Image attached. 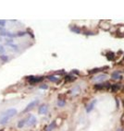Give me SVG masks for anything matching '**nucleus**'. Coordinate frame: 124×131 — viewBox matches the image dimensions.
I'll return each instance as SVG.
<instances>
[{
	"instance_id": "f3484780",
	"label": "nucleus",
	"mask_w": 124,
	"mask_h": 131,
	"mask_svg": "<svg viewBox=\"0 0 124 131\" xmlns=\"http://www.w3.org/2000/svg\"><path fill=\"white\" fill-rule=\"evenodd\" d=\"M0 59L2 60V61H8L9 60V57L7 56V55H1V56H0Z\"/></svg>"
},
{
	"instance_id": "39448f33",
	"label": "nucleus",
	"mask_w": 124,
	"mask_h": 131,
	"mask_svg": "<svg viewBox=\"0 0 124 131\" xmlns=\"http://www.w3.org/2000/svg\"><path fill=\"white\" fill-rule=\"evenodd\" d=\"M107 75H105V74H101V75H98V76L94 77V78H93V81H94V82H102V81L106 80V79H107Z\"/></svg>"
},
{
	"instance_id": "c85d7f7f",
	"label": "nucleus",
	"mask_w": 124,
	"mask_h": 131,
	"mask_svg": "<svg viewBox=\"0 0 124 131\" xmlns=\"http://www.w3.org/2000/svg\"><path fill=\"white\" fill-rule=\"evenodd\" d=\"M118 131H123V129H122V128H119V129H118Z\"/></svg>"
},
{
	"instance_id": "a211bd4d",
	"label": "nucleus",
	"mask_w": 124,
	"mask_h": 131,
	"mask_svg": "<svg viewBox=\"0 0 124 131\" xmlns=\"http://www.w3.org/2000/svg\"><path fill=\"white\" fill-rule=\"evenodd\" d=\"M103 69H105V68H98V69H92V70H90L89 72H90V73H95V72H98V71H102Z\"/></svg>"
},
{
	"instance_id": "4be33fe9",
	"label": "nucleus",
	"mask_w": 124,
	"mask_h": 131,
	"mask_svg": "<svg viewBox=\"0 0 124 131\" xmlns=\"http://www.w3.org/2000/svg\"><path fill=\"white\" fill-rule=\"evenodd\" d=\"M0 30H1V32H0V35H1V36H6V35H7L6 31H4V30H2V29H0Z\"/></svg>"
},
{
	"instance_id": "423d86ee",
	"label": "nucleus",
	"mask_w": 124,
	"mask_h": 131,
	"mask_svg": "<svg viewBox=\"0 0 124 131\" xmlns=\"http://www.w3.org/2000/svg\"><path fill=\"white\" fill-rule=\"evenodd\" d=\"M36 123V118H35V116H34V115H30L29 116V118L27 119V121H26V125L27 126H34V124Z\"/></svg>"
},
{
	"instance_id": "393cba45",
	"label": "nucleus",
	"mask_w": 124,
	"mask_h": 131,
	"mask_svg": "<svg viewBox=\"0 0 124 131\" xmlns=\"http://www.w3.org/2000/svg\"><path fill=\"white\" fill-rule=\"evenodd\" d=\"M7 35H8L9 37H15V36H16L15 34H13V33H7Z\"/></svg>"
},
{
	"instance_id": "bb28decb",
	"label": "nucleus",
	"mask_w": 124,
	"mask_h": 131,
	"mask_svg": "<svg viewBox=\"0 0 124 131\" xmlns=\"http://www.w3.org/2000/svg\"><path fill=\"white\" fill-rule=\"evenodd\" d=\"M6 41H7L8 43H12V42H13V40H12V39H7Z\"/></svg>"
},
{
	"instance_id": "ddd939ff",
	"label": "nucleus",
	"mask_w": 124,
	"mask_h": 131,
	"mask_svg": "<svg viewBox=\"0 0 124 131\" xmlns=\"http://www.w3.org/2000/svg\"><path fill=\"white\" fill-rule=\"evenodd\" d=\"M26 124V120L25 119H23V120H21L19 123H18V127H20V128H21L23 126Z\"/></svg>"
},
{
	"instance_id": "6ab92c4d",
	"label": "nucleus",
	"mask_w": 124,
	"mask_h": 131,
	"mask_svg": "<svg viewBox=\"0 0 124 131\" xmlns=\"http://www.w3.org/2000/svg\"><path fill=\"white\" fill-rule=\"evenodd\" d=\"M111 88H112V90H113V91H117V90H118L120 89V86H119V85H113Z\"/></svg>"
},
{
	"instance_id": "f8f14e48",
	"label": "nucleus",
	"mask_w": 124,
	"mask_h": 131,
	"mask_svg": "<svg viewBox=\"0 0 124 131\" xmlns=\"http://www.w3.org/2000/svg\"><path fill=\"white\" fill-rule=\"evenodd\" d=\"M79 92H80L79 87H75L74 89H72V90H71V94H73V95H76V94H78Z\"/></svg>"
},
{
	"instance_id": "2eb2a0df",
	"label": "nucleus",
	"mask_w": 124,
	"mask_h": 131,
	"mask_svg": "<svg viewBox=\"0 0 124 131\" xmlns=\"http://www.w3.org/2000/svg\"><path fill=\"white\" fill-rule=\"evenodd\" d=\"M8 122H9V118L3 116V117L1 118V120H0V124H1V125H4V124H6V123H8Z\"/></svg>"
},
{
	"instance_id": "4468645a",
	"label": "nucleus",
	"mask_w": 124,
	"mask_h": 131,
	"mask_svg": "<svg viewBox=\"0 0 124 131\" xmlns=\"http://www.w3.org/2000/svg\"><path fill=\"white\" fill-rule=\"evenodd\" d=\"M112 78L113 79H120V78H121V76L119 73H113Z\"/></svg>"
},
{
	"instance_id": "0eeeda50",
	"label": "nucleus",
	"mask_w": 124,
	"mask_h": 131,
	"mask_svg": "<svg viewBox=\"0 0 124 131\" xmlns=\"http://www.w3.org/2000/svg\"><path fill=\"white\" fill-rule=\"evenodd\" d=\"M96 102H97L96 100H94V101H92V102H91L88 105H86V112H87V113H90L91 111L94 109V105H95Z\"/></svg>"
},
{
	"instance_id": "1a4fd4ad",
	"label": "nucleus",
	"mask_w": 124,
	"mask_h": 131,
	"mask_svg": "<svg viewBox=\"0 0 124 131\" xmlns=\"http://www.w3.org/2000/svg\"><path fill=\"white\" fill-rule=\"evenodd\" d=\"M55 127H56V122H52V123L47 127L46 131H52Z\"/></svg>"
},
{
	"instance_id": "cd10ccee",
	"label": "nucleus",
	"mask_w": 124,
	"mask_h": 131,
	"mask_svg": "<svg viewBox=\"0 0 124 131\" xmlns=\"http://www.w3.org/2000/svg\"><path fill=\"white\" fill-rule=\"evenodd\" d=\"M41 89H46V88H47V86H46V85H42V86H41Z\"/></svg>"
},
{
	"instance_id": "a878e982",
	"label": "nucleus",
	"mask_w": 124,
	"mask_h": 131,
	"mask_svg": "<svg viewBox=\"0 0 124 131\" xmlns=\"http://www.w3.org/2000/svg\"><path fill=\"white\" fill-rule=\"evenodd\" d=\"M9 46H10V47H13V48H15V49H16V48H17V45H15V44H9Z\"/></svg>"
},
{
	"instance_id": "20e7f679",
	"label": "nucleus",
	"mask_w": 124,
	"mask_h": 131,
	"mask_svg": "<svg viewBox=\"0 0 124 131\" xmlns=\"http://www.w3.org/2000/svg\"><path fill=\"white\" fill-rule=\"evenodd\" d=\"M109 87H110L109 83H99V84H95L94 85V89L99 90H107Z\"/></svg>"
},
{
	"instance_id": "c756f323",
	"label": "nucleus",
	"mask_w": 124,
	"mask_h": 131,
	"mask_svg": "<svg viewBox=\"0 0 124 131\" xmlns=\"http://www.w3.org/2000/svg\"><path fill=\"white\" fill-rule=\"evenodd\" d=\"M0 42H2V39H1V37H0Z\"/></svg>"
},
{
	"instance_id": "9d476101",
	"label": "nucleus",
	"mask_w": 124,
	"mask_h": 131,
	"mask_svg": "<svg viewBox=\"0 0 124 131\" xmlns=\"http://www.w3.org/2000/svg\"><path fill=\"white\" fill-rule=\"evenodd\" d=\"M47 78H48L49 80H51V81H54V82H59V81H60V79L55 76H48L47 77Z\"/></svg>"
},
{
	"instance_id": "5701e85b",
	"label": "nucleus",
	"mask_w": 124,
	"mask_h": 131,
	"mask_svg": "<svg viewBox=\"0 0 124 131\" xmlns=\"http://www.w3.org/2000/svg\"><path fill=\"white\" fill-rule=\"evenodd\" d=\"M4 53H5V48L4 46L0 45V54H4Z\"/></svg>"
},
{
	"instance_id": "f257e3e1",
	"label": "nucleus",
	"mask_w": 124,
	"mask_h": 131,
	"mask_svg": "<svg viewBox=\"0 0 124 131\" xmlns=\"http://www.w3.org/2000/svg\"><path fill=\"white\" fill-rule=\"evenodd\" d=\"M17 110L14 109V108H11V109H9L7 110L5 113H4V116L5 117H7V118H11V117H13V116H15L16 115H17Z\"/></svg>"
},
{
	"instance_id": "b1692460",
	"label": "nucleus",
	"mask_w": 124,
	"mask_h": 131,
	"mask_svg": "<svg viewBox=\"0 0 124 131\" xmlns=\"http://www.w3.org/2000/svg\"><path fill=\"white\" fill-rule=\"evenodd\" d=\"M6 25V21L5 20H0V26H5Z\"/></svg>"
},
{
	"instance_id": "6e6552de",
	"label": "nucleus",
	"mask_w": 124,
	"mask_h": 131,
	"mask_svg": "<svg viewBox=\"0 0 124 131\" xmlns=\"http://www.w3.org/2000/svg\"><path fill=\"white\" fill-rule=\"evenodd\" d=\"M47 105L46 104H42L40 107H39V114L40 115H45L46 113H47Z\"/></svg>"
},
{
	"instance_id": "aec40b11",
	"label": "nucleus",
	"mask_w": 124,
	"mask_h": 131,
	"mask_svg": "<svg viewBox=\"0 0 124 131\" xmlns=\"http://www.w3.org/2000/svg\"><path fill=\"white\" fill-rule=\"evenodd\" d=\"M64 105H65V102H64V101H59V102H58V106L63 107Z\"/></svg>"
},
{
	"instance_id": "9b49d317",
	"label": "nucleus",
	"mask_w": 124,
	"mask_h": 131,
	"mask_svg": "<svg viewBox=\"0 0 124 131\" xmlns=\"http://www.w3.org/2000/svg\"><path fill=\"white\" fill-rule=\"evenodd\" d=\"M69 29L71 30V32H73V33H81V30H80V28H78V27H75V26H70V27H69Z\"/></svg>"
},
{
	"instance_id": "7c9ffc66",
	"label": "nucleus",
	"mask_w": 124,
	"mask_h": 131,
	"mask_svg": "<svg viewBox=\"0 0 124 131\" xmlns=\"http://www.w3.org/2000/svg\"><path fill=\"white\" fill-rule=\"evenodd\" d=\"M123 90H124V89H123Z\"/></svg>"
},
{
	"instance_id": "412c9836",
	"label": "nucleus",
	"mask_w": 124,
	"mask_h": 131,
	"mask_svg": "<svg viewBox=\"0 0 124 131\" xmlns=\"http://www.w3.org/2000/svg\"><path fill=\"white\" fill-rule=\"evenodd\" d=\"M66 79L67 80H74L75 79V77H70V75H68V76L66 77Z\"/></svg>"
},
{
	"instance_id": "dca6fc26",
	"label": "nucleus",
	"mask_w": 124,
	"mask_h": 131,
	"mask_svg": "<svg viewBox=\"0 0 124 131\" xmlns=\"http://www.w3.org/2000/svg\"><path fill=\"white\" fill-rule=\"evenodd\" d=\"M114 56H115V55L113 54V53H107V59L108 60H113L114 59Z\"/></svg>"
},
{
	"instance_id": "f03ea898",
	"label": "nucleus",
	"mask_w": 124,
	"mask_h": 131,
	"mask_svg": "<svg viewBox=\"0 0 124 131\" xmlns=\"http://www.w3.org/2000/svg\"><path fill=\"white\" fill-rule=\"evenodd\" d=\"M38 102H39V101L38 100H35V101H33V102H31L26 107H25V109L23 110L22 113H27V112H29V111H31V110L34 108L35 105H37L38 104Z\"/></svg>"
},
{
	"instance_id": "2f4dec72",
	"label": "nucleus",
	"mask_w": 124,
	"mask_h": 131,
	"mask_svg": "<svg viewBox=\"0 0 124 131\" xmlns=\"http://www.w3.org/2000/svg\"><path fill=\"white\" fill-rule=\"evenodd\" d=\"M1 131H2V130H1Z\"/></svg>"
},
{
	"instance_id": "7ed1b4c3",
	"label": "nucleus",
	"mask_w": 124,
	"mask_h": 131,
	"mask_svg": "<svg viewBox=\"0 0 124 131\" xmlns=\"http://www.w3.org/2000/svg\"><path fill=\"white\" fill-rule=\"evenodd\" d=\"M43 78H44L43 77H34V76H31V77L28 78L30 83H32V84H34V83H37V82L42 81Z\"/></svg>"
}]
</instances>
